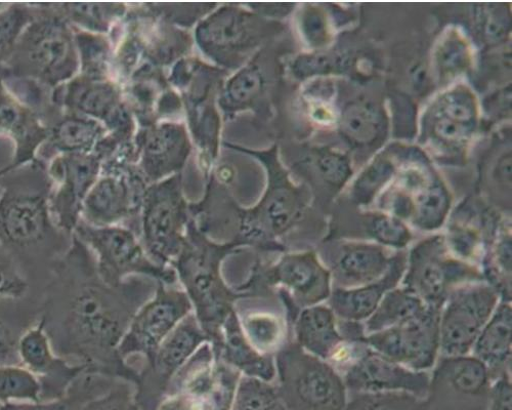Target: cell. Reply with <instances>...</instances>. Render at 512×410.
Segmentation results:
<instances>
[{
	"instance_id": "24",
	"label": "cell",
	"mask_w": 512,
	"mask_h": 410,
	"mask_svg": "<svg viewBox=\"0 0 512 410\" xmlns=\"http://www.w3.org/2000/svg\"><path fill=\"white\" fill-rule=\"evenodd\" d=\"M292 340L306 352L325 361L333 359L346 342L330 307L304 308L292 324Z\"/></svg>"
},
{
	"instance_id": "7",
	"label": "cell",
	"mask_w": 512,
	"mask_h": 410,
	"mask_svg": "<svg viewBox=\"0 0 512 410\" xmlns=\"http://www.w3.org/2000/svg\"><path fill=\"white\" fill-rule=\"evenodd\" d=\"M192 312L191 302L180 284H158L154 296L132 319L118 347L120 358L132 369L136 381L163 341Z\"/></svg>"
},
{
	"instance_id": "5",
	"label": "cell",
	"mask_w": 512,
	"mask_h": 410,
	"mask_svg": "<svg viewBox=\"0 0 512 410\" xmlns=\"http://www.w3.org/2000/svg\"><path fill=\"white\" fill-rule=\"evenodd\" d=\"M277 391L288 410H345L348 389L336 369L287 342L275 355Z\"/></svg>"
},
{
	"instance_id": "9",
	"label": "cell",
	"mask_w": 512,
	"mask_h": 410,
	"mask_svg": "<svg viewBox=\"0 0 512 410\" xmlns=\"http://www.w3.org/2000/svg\"><path fill=\"white\" fill-rule=\"evenodd\" d=\"M345 354L338 353L345 367L348 391L354 393L406 392L428 399L431 377L426 372L412 371L377 353L363 342H349Z\"/></svg>"
},
{
	"instance_id": "37",
	"label": "cell",
	"mask_w": 512,
	"mask_h": 410,
	"mask_svg": "<svg viewBox=\"0 0 512 410\" xmlns=\"http://www.w3.org/2000/svg\"><path fill=\"white\" fill-rule=\"evenodd\" d=\"M31 293L32 285L18 262L0 248V300L23 299Z\"/></svg>"
},
{
	"instance_id": "45",
	"label": "cell",
	"mask_w": 512,
	"mask_h": 410,
	"mask_svg": "<svg viewBox=\"0 0 512 410\" xmlns=\"http://www.w3.org/2000/svg\"><path fill=\"white\" fill-rule=\"evenodd\" d=\"M488 410H511V382L509 375H505L493 382Z\"/></svg>"
},
{
	"instance_id": "42",
	"label": "cell",
	"mask_w": 512,
	"mask_h": 410,
	"mask_svg": "<svg viewBox=\"0 0 512 410\" xmlns=\"http://www.w3.org/2000/svg\"><path fill=\"white\" fill-rule=\"evenodd\" d=\"M157 410H219L210 400L189 393H175L166 396Z\"/></svg>"
},
{
	"instance_id": "30",
	"label": "cell",
	"mask_w": 512,
	"mask_h": 410,
	"mask_svg": "<svg viewBox=\"0 0 512 410\" xmlns=\"http://www.w3.org/2000/svg\"><path fill=\"white\" fill-rule=\"evenodd\" d=\"M230 410H288L275 384L241 377Z\"/></svg>"
},
{
	"instance_id": "31",
	"label": "cell",
	"mask_w": 512,
	"mask_h": 410,
	"mask_svg": "<svg viewBox=\"0 0 512 410\" xmlns=\"http://www.w3.org/2000/svg\"><path fill=\"white\" fill-rule=\"evenodd\" d=\"M47 5L72 27L93 33L106 31L114 16L112 5L106 4L64 3Z\"/></svg>"
},
{
	"instance_id": "35",
	"label": "cell",
	"mask_w": 512,
	"mask_h": 410,
	"mask_svg": "<svg viewBox=\"0 0 512 410\" xmlns=\"http://www.w3.org/2000/svg\"><path fill=\"white\" fill-rule=\"evenodd\" d=\"M30 6L32 8L9 5L0 10V62L7 59L21 33L35 18L37 10L34 5Z\"/></svg>"
},
{
	"instance_id": "27",
	"label": "cell",
	"mask_w": 512,
	"mask_h": 410,
	"mask_svg": "<svg viewBox=\"0 0 512 410\" xmlns=\"http://www.w3.org/2000/svg\"><path fill=\"white\" fill-rule=\"evenodd\" d=\"M41 295L0 300V365H21V339L40 316Z\"/></svg>"
},
{
	"instance_id": "34",
	"label": "cell",
	"mask_w": 512,
	"mask_h": 410,
	"mask_svg": "<svg viewBox=\"0 0 512 410\" xmlns=\"http://www.w3.org/2000/svg\"><path fill=\"white\" fill-rule=\"evenodd\" d=\"M72 28L79 59L78 74L94 79H105L104 71L107 57L105 40L99 33Z\"/></svg>"
},
{
	"instance_id": "8",
	"label": "cell",
	"mask_w": 512,
	"mask_h": 410,
	"mask_svg": "<svg viewBox=\"0 0 512 410\" xmlns=\"http://www.w3.org/2000/svg\"><path fill=\"white\" fill-rule=\"evenodd\" d=\"M403 289L426 305L442 310L452 292L466 284L482 282L476 265L458 260L442 237L418 243L407 256Z\"/></svg>"
},
{
	"instance_id": "13",
	"label": "cell",
	"mask_w": 512,
	"mask_h": 410,
	"mask_svg": "<svg viewBox=\"0 0 512 410\" xmlns=\"http://www.w3.org/2000/svg\"><path fill=\"white\" fill-rule=\"evenodd\" d=\"M441 311L429 306L417 318L367 335L361 342L412 371L426 372L435 366L440 351Z\"/></svg>"
},
{
	"instance_id": "16",
	"label": "cell",
	"mask_w": 512,
	"mask_h": 410,
	"mask_svg": "<svg viewBox=\"0 0 512 410\" xmlns=\"http://www.w3.org/2000/svg\"><path fill=\"white\" fill-rule=\"evenodd\" d=\"M21 365L38 381L40 401H55L64 398L74 382L87 368L75 365L54 351L41 321L30 328L19 346Z\"/></svg>"
},
{
	"instance_id": "25",
	"label": "cell",
	"mask_w": 512,
	"mask_h": 410,
	"mask_svg": "<svg viewBox=\"0 0 512 410\" xmlns=\"http://www.w3.org/2000/svg\"><path fill=\"white\" fill-rule=\"evenodd\" d=\"M216 359L236 369L243 377L275 383V356L260 353L248 342L235 310L224 324Z\"/></svg>"
},
{
	"instance_id": "32",
	"label": "cell",
	"mask_w": 512,
	"mask_h": 410,
	"mask_svg": "<svg viewBox=\"0 0 512 410\" xmlns=\"http://www.w3.org/2000/svg\"><path fill=\"white\" fill-rule=\"evenodd\" d=\"M40 402L37 379L22 365H0V405Z\"/></svg>"
},
{
	"instance_id": "20",
	"label": "cell",
	"mask_w": 512,
	"mask_h": 410,
	"mask_svg": "<svg viewBox=\"0 0 512 410\" xmlns=\"http://www.w3.org/2000/svg\"><path fill=\"white\" fill-rule=\"evenodd\" d=\"M117 92L105 79L77 74L51 92V103L62 111L79 113L112 126L117 115Z\"/></svg>"
},
{
	"instance_id": "14",
	"label": "cell",
	"mask_w": 512,
	"mask_h": 410,
	"mask_svg": "<svg viewBox=\"0 0 512 410\" xmlns=\"http://www.w3.org/2000/svg\"><path fill=\"white\" fill-rule=\"evenodd\" d=\"M101 157L96 153H67L47 164L51 182L50 208L56 225L73 235L82 203L99 179Z\"/></svg>"
},
{
	"instance_id": "41",
	"label": "cell",
	"mask_w": 512,
	"mask_h": 410,
	"mask_svg": "<svg viewBox=\"0 0 512 410\" xmlns=\"http://www.w3.org/2000/svg\"><path fill=\"white\" fill-rule=\"evenodd\" d=\"M378 125L377 114L368 107H355L346 116V130L358 141L372 139L377 132Z\"/></svg>"
},
{
	"instance_id": "4",
	"label": "cell",
	"mask_w": 512,
	"mask_h": 410,
	"mask_svg": "<svg viewBox=\"0 0 512 410\" xmlns=\"http://www.w3.org/2000/svg\"><path fill=\"white\" fill-rule=\"evenodd\" d=\"M34 6L35 18L3 62V77L32 80L52 92L79 73L74 31L47 4Z\"/></svg>"
},
{
	"instance_id": "1",
	"label": "cell",
	"mask_w": 512,
	"mask_h": 410,
	"mask_svg": "<svg viewBox=\"0 0 512 410\" xmlns=\"http://www.w3.org/2000/svg\"><path fill=\"white\" fill-rule=\"evenodd\" d=\"M159 282L133 276L118 285L100 275L88 246L74 234L41 293L39 320L57 355L88 373L136 383L118 354L119 344Z\"/></svg>"
},
{
	"instance_id": "33",
	"label": "cell",
	"mask_w": 512,
	"mask_h": 410,
	"mask_svg": "<svg viewBox=\"0 0 512 410\" xmlns=\"http://www.w3.org/2000/svg\"><path fill=\"white\" fill-rule=\"evenodd\" d=\"M345 410H430L428 400L406 392L354 393Z\"/></svg>"
},
{
	"instance_id": "6",
	"label": "cell",
	"mask_w": 512,
	"mask_h": 410,
	"mask_svg": "<svg viewBox=\"0 0 512 410\" xmlns=\"http://www.w3.org/2000/svg\"><path fill=\"white\" fill-rule=\"evenodd\" d=\"M73 234L88 246L101 277L109 284L118 285L133 276L152 278L165 285L179 284L175 270L154 263L140 237L130 228L94 227L79 221Z\"/></svg>"
},
{
	"instance_id": "22",
	"label": "cell",
	"mask_w": 512,
	"mask_h": 410,
	"mask_svg": "<svg viewBox=\"0 0 512 410\" xmlns=\"http://www.w3.org/2000/svg\"><path fill=\"white\" fill-rule=\"evenodd\" d=\"M48 130V139L40 148L37 158L41 156L49 161L60 154L94 153L105 135L99 120L62 110H59Z\"/></svg>"
},
{
	"instance_id": "39",
	"label": "cell",
	"mask_w": 512,
	"mask_h": 410,
	"mask_svg": "<svg viewBox=\"0 0 512 410\" xmlns=\"http://www.w3.org/2000/svg\"><path fill=\"white\" fill-rule=\"evenodd\" d=\"M367 233L384 246L402 250L411 240L408 228L399 220L389 216H373L366 222Z\"/></svg>"
},
{
	"instance_id": "40",
	"label": "cell",
	"mask_w": 512,
	"mask_h": 410,
	"mask_svg": "<svg viewBox=\"0 0 512 410\" xmlns=\"http://www.w3.org/2000/svg\"><path fill=\"white\" fill-rule=\"evenodd\" d=\"M248 36L249 33H245L240 18L237 22V16H225L222 20L216 19L215 24L211 23L206 26L205 43L230 49L241 46L243 39Z\"/></svg>"
},
{
	"instance_id": "43",
	"label": "cell",
	"mask_w": 512,
	"mask_h": 410,
	"mask_svg": "<svg viewBox=\"0 0 512 410\" xmlns=\"http://www.w3.org/2000/svg\"><path fill=\"white\" fill-rule=\"evenodd\" d=\"M260 85L259 73L251 69L245 70L231 84L230 96L232 101L237 103L246 102L259 91Z\"/></svg>"
},
{
	"instance_id": "17",
	"label": "cell",
	"mask_w": 512,
	"mask_h": 410,
	"mask_svg": "<svg viewBox=\"0 0 512 410\" xmlns=\"http://www.w3.org/2000/svg\"><path fill=\"white\" fill-rule=\"evenodd\" d=\"M336 289H356L378 280L390 269L395 255L381 245L365 242L325 244L317 253Z\"/></svg>"
},
{
	"instance_id": "29",
	"label": "cell",
	"mask_w": 512,
	"mask_h": 410,
	"mask_svg": "<svg viewBox=\"0 0 512 410\" xmlns=\"http://www.w3.org/2000/svg\"><path fill=\"white\" fill-rule=\"evenodd\" d=\"M77 410H140L136 386L124 379L94 374Z\"/></svg>"
},
{
	"instance_id": "10",
	"label": "cell",
	"mask_w": 512,
	"mask_h": 410,
	"mask_svg": "<svg viewBox=\"0 0 512 410\" xmlns=\"http://www.w3.org/2000/svg\"><path fill=\"white\" fill-rule=\"evenodd\" d=\"M499 300L498 292L484 281L463 285L451 293L440 318L444 357L464 356L473 350Z\"/></svg>"
},
{
	"instance_id": "19",
	"label": "cell",
	"mask_w": 512,
	"mask_h": 410,
	"mask_svg": "<svg viewBox=\"0 0 512 410\" xmlns=\"http://www.w3.org/2000/svg\"><path fill=\"white\" fill-rule=\"evenodd\" d=\"M48 134L40 115L21 101L0 76V135L10 138L15 147L7 173L35 161Z\"/></svg>"
},
{
	"instance_id": "2",
	"label": "cell",
	"mask_w": 512,
	"mask_h": 410,
	"mask_svg": "<svg viewBox=\"0 0 512 410\" xmlns=\"http://www.w3.org/2000/svg\"><path fill=\"white\" fill-rule=\"evenodd\" d=\"M0 179V248L18 262L31 285L45 287L54 264L67 252L73 235L55 223L50 208L47 164L39 159Z\"/></svg>"
},
{
	"instance_id": "12",
	"label": "cell",
	"mask_w": 512,
	"mask_h": 410,
	"mask_svg": "<svg viewBox=\"0 0 512 410\" xmlns=\"http://www.w3.org/2000/svg\"><path fill=\"white\" fill-rule=\"evenodd\" d=\"M205 343L209 340L192 312L163 341L138 374L135 386L140 410H157L170 382Z\"/></svg>"
},
{
	"instance_id": "11",
	"label": "cell",
	"mask_w": 512,
	"mask_h": 410,
	"mask_svg": "<svg viewBox=\"0 0 512 410\" xmlns=\"http://www.w3.org/2000/svg\"><path fill=\"white\" fill-rule=\"evenodd\" d=\"M140 240L150 259L172 268L183 250L190 223L186 205L173 187L150 192L143 202Z\"/></svg>"
},
{
	"instance_id": "36",
	"label": "cell",
	"mask_w": 512,
	"mask_h": 410,
	"mask_svg": "<svg viewBox=\"0 0 512 410\" xmlns=\"http://www.w3.org/2000/svg\"><path fill=\"white\" fill-rule=\"evenodd\" d=\"M448 209L449 199L446 192L441 187L434 186L418 196L414 223L423 230H435L443 224Z\"/></svg>"
},
{
	"instance_id": "44",
	"label": "cell",
	"mask_w": 512,
	"mask_h": 410,
	"mask_svg": "<svg viewBox=\"0 0 512 410\" xmlns=\"http://www.w3.org/2000/svg\"><path fill=\"white\" fill-rule=\"evenodd\" d=\"M443 111L446 114V119L460 123L462 126H464L463 123H467L474 118L473 102L463 94L450 96L446 100Z\"/></svg>"
},
{
	"instance_id": "28",
	"label": "cell",
	"mask_w": 512,
	"mask_h": 410,
	"mask_svg": "<svg viewBox=\"0 0 512 410\" xmlns=\"http://www.w3.org/2000/svg\"><path fill=\"white\" fill-rule=\"evenodd\" d=\"M429 305L402 289L389 292L375 312L365 321V336L388 330V328L404 324L420 316Z\"/></svg>"
},
{
	"instance_id": "15",
	"label": "cell",
	"mask_w": 512,
	"mask_h": 410,
	"mask_svg": "<svg viewBox=\"0 0 512 410\" xmlns=\"http://www.w3.org/2000/svg\"><path fill=\"white\" fill-rule=\"evenodd\" d=\"M260 282L268 289L284 291L298 311L322 304L332 292L330 272L311 250L284 253L267 260Z\"/></svg>"
},
{
	"instance_id": "3",
	"label": "cell",
	"mask_w": 512,
	"mask_h": 410,
	"mask_svg": "<svg viewBox=\"0 0 512 410\" xmlns=\"http://www.w3.org/2000/svg\"><path fill=\"white\" fill-rule=\"evenodd\" d=\"M235 250L232 245L211 241L190 221L183 250L172 265L215 356L224 324L240 299L222 273L224 260Z\"/></svg>"
},
{
	"instance_id": "21",
	"label": "cell",
	"mask_w": 512,
	"mask_h": 410,
	"mask_svg": "<svg viewBox=\"0 0 512 410\" xmlns=\"http://www.w3.org/2000/svg\"><path fill=\"white\" fill-rule=\"evenodd\" d=\"M405 253L396 254L388 272L381 278L356 289H336L329 298L330 309L343 321H366L389 292L402 281L406 266Z\"/></svg>"
},
{
	"instance_id": "26",
	"label": "cell",
	"mask_w": 512,
	"mask_h": 410,
	"mask_svg": "<svg viewBox=\"0 0 512 410\" xmlns=\"http://www.w3.org/2000/svg\"><path fill=\"white\" fill-rule=\"evenodd\" d=\"M511 337V305L501 301L473 347L474 356L486 365L493 382L510 375Z\"/></svg>"
},
{
	"instance_id": "38",
	"label": "cell",
	"mask_w": 512,
	"mask_h": 410,
	"mask_svg": "<svg viewBox=\"0 0 512 410\" xmlns=\"http://www.w3.org/2000/svg\"><path fill=\"white\" fill-rule=\"evenodd\" d=\"M91 379L92 376L89 373L81 375L62 399L40 402H11L0 405V410H77L80 402L89 391Z\"/></svg>"
},
{
	"instance_id": "18",
	"label": "cell",
	"mask_w": 512,
	"mask_h": 410,
	"mask_svg": "<svg viewBox=\"0 0 512 410\" xmlns=\"http://www.w3.org/2000/svg\"><path fill=\"white\" fill-rule=\"evenodd\" d=\"M248 342L260 353L273 355L292 340V330L277 290L239 299L234 306Z\"/></svg>"
},
{
	"instance_id": "23",
	"label": "cell",
	"mask_w": 512,
	"mask_h": 410,
	"mask_svg": "<svg viewBox=\"0 0 512 410\" xmlns=\"http://www.w3.org/2000/svg\"><path fill=\"white\" fill-rule=\"evenodd\" d=\"M140 208L123 183L104 177L96 181L84 198L80 221L94 227L118 226L136 217Z\"/></svg>"
},
{
	"instance_id": "46",
	"label": "cell",
	"mask_w": 512,
	"mask_h": 410,
	"mask_svg": "<svg viewBox=\"0 0 512 410\" xmlns=\"http://www.w3.org/2000/svg\"><path fill=\"white\" fill-rule=\"evenodd\" d=\"M4 174H5V169L0 170V179H2ZM0 192H2V184H0Z\"/></svg>"
}]
</instances>
